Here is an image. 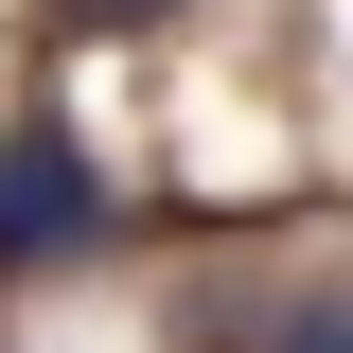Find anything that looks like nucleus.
<instances>
[{"instance_id": "nucleus-3", "label": "nucleus", "mask_w": 353, "mask_h": 353, "mask_svg": "<svg viewBox=\"0 0 353 353\" xmlns=\"http://www.w3.org/2000/svg\"><path fill=\"white\" fill-rule=\"evenodd\" d=\"M71 18H176V0H71Z\"/></svg>"}, {"instance_id": "nucleus-1", "label": "nucleus", "mask_w": 353, "mask_h": 353, "mask_svg": "<svg viewBox=\"0 0 353 353\" xmlns=\"http://www.w3.org/2000/svg\"><path fill=\"white\" fill-rule=\"evenodd\" d=\"M106 212H124V176L88 159V124H71V106H18V124H0V283L88 265Z\"/></svg>"}, {"instance_id": "nucleus-2", "label": "nucleus", "mask_w": 353, "mask_h": 353, "mask_svg": "<svg viewBox=\"0 0 353 353\" xmlns=\"http://www.w3.org/2000/svg\"><path fill=\"white\" fill-rule=\"evenodd\" d=\"M248 353H353V301H283V318H265Z\"/></svg>"}]
</instances>
